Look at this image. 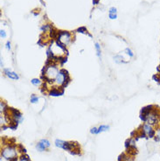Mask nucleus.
<instances>
[{
    "mask_svg": "<svg viewBox=\"0 0 160 161\" xmlns=\"http://www.w3.org/2000/svg\"><path fill=\"white\" fill-rule=\"evenodd\" d=\"M59 67H57L56 64L51 63V64H47L46 66V67L44 68V73H43V77L44 79L49 82V83H53V81L55 80L58 73H59Z\"/></svg>",
    "mask_w": 160,
    "mask_h": 161,
    "instance_id": "nucleus-1",
    "label": "nucleus"
},
{
    "mask_svg": "<svg viewBox=\"0 0 160 161\" xmlns=\"http://www.w3.org/2000/svg\"><path fill=\"white\" fill-rule=\"evenodd\" d=\"M69 81V76L67 72L64 69H61L58 73V75L53 81V88H62L64 87L67 82Z\"/></svg>",
    "mask_w": 160,
    "mask_h": 161,
    "instance_id": "nucleus-2",
    "label": "nucleus"
},
{
    "mask_svg": "<svg viewBox=\"0 0 160 161\" xmlns=\"http://www.w3.org/2000/svg\"><path fill=\"white\" fill-rule=\"evenodd\" d=\"M18 152L15 146L9 145L2 150V157L10 161H18Z\"/></svg>",
    "mask_w": 160,
    "mask_h": 161,
    "instance_id": "nucleus-3",
    "label": "nucleus"
},
{
    "mask_svg": "<svg viewBox=\"0 0 160 161\" xmlns=\"http://www.w3.org/2000/svg\"><path fill=\"white\" fill-rule=\"evenodd\" d=\"M55 145L59 148H62L66 151H77L78 150V145L76 143H72V142H65L62 140L56 139L55 140Z\"/></svg>",
    "mask_w": 160,
    "mask_h": 161,
    "instance_id": "nucleus-4",
    "label": "nucleus"
},
{
    "mask_svg": "<svg viewBox=\"0 0 160 161\" xmlns=\"http://www.w3.org/2000/svg\"><path fill=\"white\" fill-rule=\"evenodd\" d=\"M57 39H58V42L61 43L62 46L66 47L71 42L72 36H71V34L68 32L61 31V32L58 33V34H57Z\"/></svg>",
    "mask_w": 160,
    "mask_h": 161,
    "instance_id": "nucleus-5",
    "label": "nucleus"
},
{
    "mask_svg": "<svg viewBox=\"0 0 160 161\" xmlns=\"http://www.w3.org/2000/svg\"><path fill=\"white\" fill-rule=\"evenodd\" d=\"M142 132L144 134L145 137L148 138H154L156 134V130L153 129L152 125L149 124H143L142 125Z\"/></svg>",
    "mask_w": 160,
    "mask_h": 161,
    "instance_id": "nucleus-6",
    "label": "nucleus"
},
{
    "mask_svg": "<svg viewBox=\"0 0 160 161\" xmlns=\"http://www.w3.org/2000/svg\"><path fill=\"white\" fill-rule=\"evenodd\" d=\"M49 146H50V143L47 139H42L37 144L36 148L39 152H44L49 147Z\"/></svg>",
    "mask_w": 160,
    "mask_h": 161,
    "instance_id": "nucleus-7",
    "label": "nucleus"
},
{
    "mask_svg": "<svg viewBox=\"0 0 160 161\" xmlns=\"http://www.w3.org/2000/svg\"><path fill=\"white\" fill-rule=\"evenodd\" d=\"M4 73L5 74V75L7 77H9L10 79H12V80H18L19 77V75L16 74L15 72H13V71H11L10 69H4Z\"/></svg>",
    "mask_w": 160,
    "mask_h": 161,
    "instance_id": "nucleus-8",
    "label": "nucleus"
},
{
    "mask_svg": "<svg viewBox=\"0 0 160 161\" xmlns=\"http://www.w3.org/2000/svg\"><path fill=\"white\" fill-rule=\"evenodd\" d=\"M109 129V126L108 125H101L99 128H98V130H97V134L100 133V132H103V131H106Z\"/></svg>",
    "mask_w": 160,
    "mask_h": 161,
    "instance_id": "nucleus-9",
    "label": "nucleus"
},
{
    "mask_svg": "<svg viewBox=\"0 0 160 161\" xmlns=\"http://www.w3.org/2000/svg\"><path fill=\"white\" fill-rule=\"evenodd\" d=\"M61 93L59 91V90H57V89H53L51 91H50V95L51 96H60Z\"/></svg>",
    "mask_w": 160,
    "mask_h": 161,
    "instance_id": "nucleus-10",
    "label": "nucleus"
},
{
    "mask_svg": "<svg viewBox=\"0 0 160 161\" xmlns=\"http://www.w3.org/2000/svg\"><path fill=\"white\" fill-rule=\"evenodd\" d=\"M95 50H96V54L99 58H101V48H100V45L96 42L95 44Z\"/></svg>",
    "mask_w": 160,
    "mask_h": 161,
    "instance_id": "nucleus-11",
    "label": "nucleus"
},
{
    "mask_svg": "<svg viewBox=\"0 0 160 161\" xmlns=\"http://www.w3.org/2000/svg\"><path fill=\"white\" fill-rule=\"evenodd\" d=\"M30 101H31L32 104H37L38 101H39V97H38V96H36L35 95H33V96H31Z\"/></svg>",
    "mask_w": 160,
    "mask_h": 161,
    "instance_id": "nucleus-12",
    "label": "nucleus"
},
{
    "mask_svg": "<svg viewBox=\"0 0 160 161\" xmlns=\"http://www.w3.org/2000/svg\"><path fill=\"white\" fill-rule=\"evenodd\" d=\"M32 83L34 85V86H39L40 85V80L39 79H37V78H34L32 80Z\"/></svg>",
    "mask_w": 160,
    "mask_h": 161,
    "instance_id": "nucleus-13",
    "label": "nucleus"
},
{
    "mask_svg": "<svg viewBox=\"0 0 160 161\" xmlns=\"http://www.w3.org/2000/svg\"><path fill=\"white\" fill-rule=\"evenodd\" d=\"M124 52H126V53H127L129 57H133V56H134V53H132V51L130 50L129 48H126V49L124 50Z\"/></svg>",
    "mask_w": 160,
    "mask_h": 161,
    "instance_id": "nucleus-14",
    "label": "nucleus"
},
{
    "mask_svg": "<svg viewBox=\"0 0 160 161\" xmlns=\"http://www.w3.org/2000/svg\"><path fill=\"white\" fill-rule=\"evenodd\" d=\"M109 14H116V8L111 7L109 11Z\"/></svg>",
    "mask_w": 160,
    "mask_h": 161,
    "instance_id": "nucleus-15",
    "label": "nucleus"
},
{
    "mask_svg": "<svg viewBox=\"0 0 160 161\" xmlns=\"http://www.w3.org/2000/svg\"><path fill=\"white\" fill-rule=\"evenodd\" d=\"M97 130H98V128L96 127H94L90 130V133L91 134H97Z\"/></svg>",
    "mask_w": 160,
    "mask_h": 161,
    "instance_id": "nucleus-16",
    "label": "nucleus"
},
{
    "mask_svg": "<svg viewBox=\"0 0 160 161\" xmlns=\"http://www.w3.org/2000/svg\"><path fill=\"white\" fill-rule=\"evenodd\" d=\"M109 18L110 19H115L117 18V14H109Z\"/></svg>",
    "mask_w": 160,
    "mask_h": 161,
    "instance_id": "nucleus-17",
    "label": "nucleus"
},
{
    "mask_svg": "<svg viewBox=\"0 0 160 161\" xmlns=\"http://www.w3.org/2000/svg\"><path fill=\"white\" fill-rule=\"evenodd\" d=\"M0 36H1L2 39H5V38L6 37V33H5V32L4 30L0 31Z\"/></svg>",
    "mask_w": 160,
    "mask_h": 161,
    "instance_id": "nucleus-18",
    "label": "nucleus"
},
{
    "mask_svg": "<svg viewBox=\"0 0 160 161\" xmlns=\"http://www.w3.org/2000/svg\"><path fill=\"white\" fill-rule=\"evenodd\" d=\"M5 47H6L7 50H10V49H11V43H10V41H7V42H6V46H5Z\"/></svg>",
    "mask_w": 160,
    "mask_h": 161,
    "instance_id": "nucleus-19",
    "label": "nucleus"
},
{
    "mask_svg": "<svg viewBox=\"0 0 160 161\" xmlns=\"http://www.w3.org/2000/svg\"><path fill=\"white\" fill-rule=\"evenodd\" d=\"M1 67H3V59H1Z\"/></svg>",
    "mask_w": 160,
    "mask_h": 161,
    "instance_id": "nucleus-20",
    "label": "nucleus"
}]
</instances>
